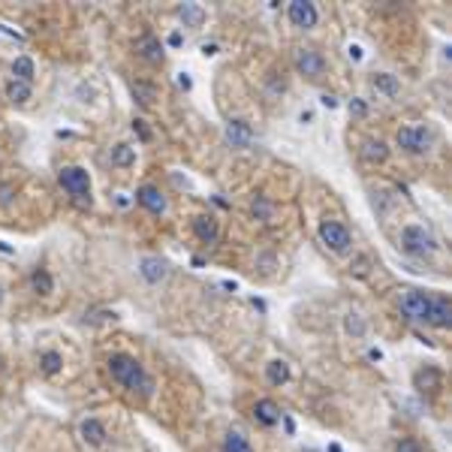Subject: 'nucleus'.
Segmentation results:
<instances>
[{"instance_id":"f257e3e1","label":"nucleus","mask_w":452,"mask_h":452,"mask_svg":"<svg viewBox=\"0 0 452 452\" xmlns=\"http://www.w3.org/2000/svg\"><path fill=\"white\" fill-rule=\"evenodd\" d=\"M103 371H106L108 383L115 389H121L124 395H130L133 401L148 404L157 395V374L139 356H133V353H127V350L108 353L103 362Z\"/></svg>"},{"instance_id":"f03ea898","label":"nucleus","mask_w":452,"mask_h":452,"mask_svg":"<svg viewBox=\"0 0 452 452\" xmlns=\"http://www.w3.org/2000/svg\"><path fill=\"white\" fill-rule=\"evenodd\" d=\"M398 244H401V250L410 253V257H431V253L437 250V239L419 223H407L401 235H398Z\"/></svg>"},{"instance_id":"7ed1b4c3","label":"nucleus","mask_w":452,"mask_h":452,"mask_svg":"<svg viewBox=\"0 0 452 452\" xmlns=\"http://www.w3.org/2000/svg\"><path fill=\"white\" fill-rule=\"evenodd\" d=\"M250 419H253V425H259V428H277L280 422H284V425H293V422L286 419L284 407H280L275 398H268V395H262V398H257V401H253V407H250Z\"/></svg>"},{"instance_id":"20e7f679","label":"nucleus","mask_w":452,"mask_h":452,"mask_svg":"<svg viewBox=\"0 0 452 452\" xmlns=\"http://www.w3.org/2000/svg\"><path fill=\"white\" fill-rule=\"evenodd\" d=\"M431 302H434V296L422 293V289H404V293H401V302H398V305H401V314L407 316V320L428 325Z\"/></svg>"},{"instance_id":"39448f33","label":"nucleus","mask_w":452,"mask_h":452,"mask_svg":"<svg viewBox=\"0 0 452 452\" xmlns=\"http://www.w3.org/2000/svg\"><path fill=\"white\" fill-rule=\"evenodd\" d=\"M108 425L106 419H99V416L94 413H88V416H81L79 419V440L85 443L88 449H106L108 446Z\"/></svg>"},{"instance_id":"423d86ee","label":"nucleus","mask_w":452,"mask_h":452,"mask_svg":"<svg viewBox=\"0 0 452 452\" xmlns=\"http://www.w3.org/2000/svg\"><path fill=\"white\" fill-rule=\"evenodd\" d=\"M58 181H60V187L67 190L70 196L79 199V202H85V199L90 196V175L81 166H63L58 172Z\"/></svg>"},{"instance_id":"0eeeda50","label":"nucleus","mask_w":452,"mask_h":452,"mask_svg":"<svg viewBox=\"0 0 452 452\" xmlns=\"http://www.w3.org/2000/svg\"><path fill=\"white\" fill-rule=\"evenodd\" d=\"M431 142H434V136L428 127H422V124H410V127L398 130V145L410 154H425L431 148Z\"/></svg>"},{"instance_id":"6e6552de","label":"nucleus","mask_w":452,"mask_h":452,"mask_svg":"<svg viewBox=\"0 0 452 452\" xmlns=\"http://www.w3.org/2000/svg\"><path fill=\"white\" fill-rule=\"evenodd\" d=\"M320 241L334 253H347L350 244H353L350 229L344 223H338V220H323L320 223Z\"/></svg>"},{"instance_id":"1a4fd4ad","label":"nucleus","mask_w":452,"mask_h":452,"mask_svg":"<svg viewBox=\"0 0 452 452\" xmlns=\"http://www.w3.org/2000/svg\"><path fill=\"white\" fill-rule=\"evenodd\" d=\"M36 368H40V374L45 380H58L63 374V368H67V356H63L60 350H40Z\"/></svg>"},{"instance_id":"9d476101","label":"nucleus","mask_w":452,"mask_h":452,"mask_svg":"<svg viewBox=\"0 0 452 452\" xmlns=\"http://www.w3.org/2000/svg\"><path fill=\"white\" fill-rule=\"evenodd\" d=\"M220 452H257V446H253L250 434L244 428L229 425V428L223 431V437H220Z\"/></svg>"},{"instance_id":"9b49d317","label":"nucleus","mask_w":452,"mask_h":452,"mask_svg":"<svg viewBox=\"0 0 452 452\" xmlns=\"http://www.w3.org/2000/svg\"><path fill=\"white\" fill-rule=\"evenodd\" d=\"M296 67L302 70L307 79H320L325 72V60H323V54L316 49H298L296 51Z\"/></svg>"},{"instance_id":"f8f14e48","label":"nucleus","mask_w":452,"mask_h":452,"mask_svg":"<svg viewBox=\"0 0 452 452\" xmlns=\"http://www.w3.org/2000/svg\"><path fill=\"white\" fill-rule=\"evenodd\" d=\"M286 15H289V22H293L296 27H302V31H307V27H314L316 24V18H320V13H316V6L314 3H307V0H293L286 9Z\"/></svg>"},{"instance_id":"ddd939ff","label":"nucleus","mask_w":452,"mask_h":452,"mask_svg":"<svg viewBox=\"0 0 452 452\" xmlns=\"http://www.w3.org/2000/svg\"><path fill=\"white\" fill-rule=\"evenodd\" d=\"M449 320H452V307H449V298H446V296H434V302H431V316H428V325H434V329H449Z\"/></svg>"},{"instance_id":"4468645a","label":"nucleus","mask_w":452,"mask_h":452,"mask_svg":"<svg viewBox=\"0 0 452 452\" xmlns=\"http://www.w3.org/2000/svg\"><path fill=\"white\" fill-rule=\"evenodd\" d=\"M139 275L148 280V284H160V280H166L169 268H166V262H163L160 257H145L139 262Z\"/></svg>"},{"instance_id":"2eb2a0df","label":"nucleus","mask_w":452,"mask_h":452,"mask_svg":"<svg viewBox=\"0 0 452 452\" xmlns=\"http://www.w3.org/2000/svg\"><path fill=\"white\" fill-rule=\"evenodd\" d=\"M289 377H293V371H289V362L286 359H271L268 365H266V380H268V386H286L289 383Z\"/></svg>"},{"instance_id":"dca6fc26","label":"nucleus","mask_w":452,"mask_h":452,"mask_svg":"<svg viewBox=\"0 0 452 452\" xmlns=\"http://www.w3.org/2000/svg\"><path fill=\"white\" fill-rule=\"evenodd\" d=\"M136 199H139V202L148 208L151 214H163V211H166V196H163L157 187H151V184H145L139 193H136Z\"/></svg>"},{"instance_id":"f3484780","label":"nucleus","mask_w":452,"mask_h":452,"mask_svg":"<svg viewBox=\"0 0 452 452\" xmlns=\"http://www.w3.org/2000/svg\"><path fill=\"white\" fill-rule=\"evenodd\" d=\"M226 142H229L232 148H248V145L253 142L250 127L244 121H229V124H226Z\"/></svg>"},{"instance_id":"a211bd4d","label":"nucleus","mask_w":452,"mask_h":452,"mask_svg":"<svg viewBox=\"0 0 452 452\" xmlns=\"http://www.w3.org/2000/svg\"><path fill=\"white\" fill-rule=\"evenodd\" d=\"M413 383L419 392H437V389H443V374L437 368H425V371H416V377H413Z\"/></svg>"},{"instance_id":"6ab92c4d","label":"nucleus","mask_w":452,"mask_h":452,"mask_svg":"<svg viewBox=\"0 0 452 452\" xmlns=\"http://www.w3.org/2000/svg\"><path fill=\"white\" fill-rule=\"evenodd\" d=\"M193 232H196L199 241L214 244L217 241V220H214V217H196V220H193Z\"/></svg>"},{"instance_id":"aec40b11","label":"nucleus","mask_w":452,"mask_h":452,"mask_svg":"<svg viewBox=\"0 0 452 452\" xmlns=\"http://www.w3.org/2000/svg\"><path fill=\"white\" fill-rule=\"evenodd\" d=\"M136 51H139L145 60H151V63L163 60V45H160V40H154V36H142L139 45H136Z\"/></svg>"},{"instance_id":"412c9836","label":"nucleus","mask_w":452,"mask_h":452,"mask_svg":"<svg viewBox=\"0 0 452 452\" xmlns=\"http://www.w3.org/2000/svg\"><path fill=\"white\" fill-rule=\"evenodd\" d=\"M31 85H24V81H15V79H9L6 81V97H9V103L13 106H24L27 99H31Z\"/></svg>"},{"instance_id":"4be33fe9","label":"nucleus","mask_w":452,"mask_h":452,"mask_svg":"<svg viewBox=\"0 0 452 452\" xmlns=\"http://www.w3.org/2000/svg\"><path fill=\"white\" fill-rule=\"evenodd\" d=\"M181 22H184V27H202L205 24V9L199 3H184L178 9Z\"/></svg>"},{"instance_id":"5701e85b","label":"nucleus","mask_w":452,"mask_h":452,"mask_svg":"<svg viewBox=\"0 0 452 452\" xmlns=\"http://www.w3.org/2000/svg\"><path fill=\"white\" fill-rule=\"evenodd\" d=\"M362 157H365L368 163H383L389 157V148L380 139H365L362 142Z\"/></svg>"},{"instance_id":"b1692460","label":"nucleus","mask_w":452,"mask_h":452,"mask_svg":"<svg viewBox=\"0 0 452 452\" xmlns=\"http://www.w3.org/2000/svg\"><path fill=\"white\" fill-rule=\"evenodd\" d=\"M33 76H36L33 60L24 58V54H22V58H15V63H13V79H15V81H24V85H31Z\"/></svg>"},{"instance_id":"393cba45","label":"nucleus","mask_w":452,"mask_h":452,"mask_svg":"<svg viewBox=\"0 0 452 452\" xmlns=\"http://www.w3.org/2000/svg\"><path fill=\"white\" fill-rule=\"evenodd\" d=\"M374 88L380 90V94H386V97H398V90H401V85H398V79L395 76H389V72H377L374 79Z\"/></svg>"},{"instance_id":"a878e982","label":"nucleus","mask_w":452,"mask_h":452,"mask_svg":"<svg viewBox=\"0 0 452 452\" xmlns=\"http://www.w3.org/2000/svg\"><path fill=\"white\" fill-rule=\"evenodd\" d=\"M136 163V148L133 145H115L112 148V166H133Z\"/></svg>"},{"instance_id":"bb28decb","label":"nucleus","mask_w":452,"mask_h":452,"mask_svg":"<svg viewBox=\"0 0 452 452\" xmlns=\"http://www.w3.org/2000/svg\"><path fill=\"white\" fill-rule=\"evenodd\" d=\"M31 284H33V289H36V293H40V296H49L51 289H54V280H51V275H49V271H45V268H36V271H33Z\"/></svg>"},{"instance_id":"cd10ccee","label":"nucleus","mask_w":452,"mask_h":452,"mask_svg":"<svg viewBox=\"0 0 452 452\" xmlns=\"http://www.w3.org/2000/svg\"><path fill=\"white\" fill-rule=\"evenodd\" d=\"M395 452H425V446H422L419 437H410V434H404V437L395 440Z\"/></svg>"},{"instance_id":"c85d7f7f","label":"nucleus","mask_w":452,"mask_h":452,"mask_svg":"<svg viewBox=\"0 0 452 452\" xmlns=\"http://www.w3.org/2000/svg\"><path fill=\"white\" fill-rule=\"evenodd\" d=\"M133 97L139 99V103L148 106V103H154V97H157V90H154L151 85H142V81H136V85H133Z\"/></svg>"},{"instance_id":"c756f323","label":"nucleus","mask_w":452,"mask_h":452,"mask_svg":"<svg viewBox=\"0 0 452 452\" xmlns=\"http://www.w3.org/2000/svg\"><path fill=\"white\" fill-rule=\"evenodd\" d=\"M347 332L362 338V334H365V320H362L359 314H347Z\"/></svg>"},{"instance_id":"7c9ffc66","label":"nucleus","mask_w":452,"mask_h":452,"mask_svg":"<svg viewBox=\"0 0 452 452\" xmlns=\"http://www.w3.org/2000/svg\"><path fill=\"white\" fill-rule=\"evenodd\" d=\"M253 214H257V217H262V220H266V217L271 214V202H266V199H253Z\"/></svg>"},{"instance_id":"2f4dec72","label":"nucleus","mask_w":452,"mask_h":452,"mask_svg":"<svg viewBox=\"0 0 452 452\" xmlns=\"http://www.w3.org/2000/svg\"><path fill=\"white\" fill-rule=\"evenodd\" d=\"M350 112H353V115H359V118H362V115H365V112H368V108H365V103H362V99H353V103H350Z\"/></svg>"},{"instance_id":"473e14b6","label":"nucleus","mask_w":452,"mask_h":452,"mask_svg":"<svg viewBox=\"0 0 452 452\" xmlns=\"http://www.w3.org/2000/svg\"><path fill=\"white\" fill-rule=\"evenodd\" d=\"M323 106H329V108H334V106H338V99H334L332 94H323Z\"/></svg>"},{"instance_id":"72a5a7b5","label":"nucleus","mask_w":452,"mask_h":452,"mask_svg":"<svg viewBox=\"0 0 452 452\" xmlns=\"http://www.w3.org/2000/svg\"><path fill=\"white\" fill-rule=\"evenodd\" d=\"M178 88H184V90H190V79L184 76V72H181V76H178Z\"/></svg>"},{"instance_id":"f704fd0d","label":"nucleus","mask_w":452,"mask_h":452,"mask_svg":"<svg viewBox=\"0 0 452 452\" xmlns=\"http://www.w3.org/2000/svg\"><path fill=\"white\" fill-rule=\"evenodd\" d=\"M0 305H3V286H0Z\"/></svg>"},{"instance_id":"c9c22d12","label":"nucleus","mask_w":452,"mask_h":452,"mask_svg":"<svg viewBox=\"0 0 452 452\" xmlns=\"http://www.w3.org/2000/svg\"><path fill=\"white\" fill-rule=\"evenodd\" d=\"M0 371H3V359H0Z\"/></svg>"}]
</instances>
